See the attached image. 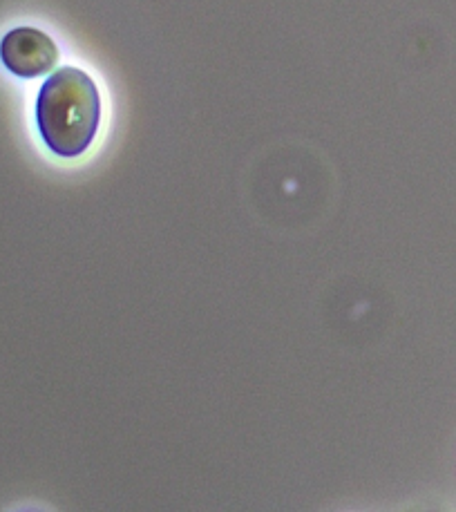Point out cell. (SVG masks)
I'll use <instances>...</instances> for the list:
<instances>
[{"label":"cell","mask_w":456,"mask_h":512,"mask_svg":"<svg viewBox=\"0 0 456 512\" xmlns=\"http://www.w3.org/2000/svg\"><path fill=\"white\" fill-rule=\"evenodd\" d=\"M101 121V97L79 68H61L43 83L36 101V123L54 155L72 159L90 148Z\"/></svg>","instance_id":"6da1fadb"},{"label":"cell","mask_w":456,"mask_h":512,"mask_svg":"<svg viewBox=\"0 0 456 512\" xmlns=\"http://www.w3.org/2000/svg\"><path fill=\"white\" fill-rule=\"evenodd\" d=\"M0 61L16 77L34 79L54 68L59 61V47L41 30L16 27L0 41Z\"/></svg>","instance_id":"7a4b0ae2"}]
</instances>
